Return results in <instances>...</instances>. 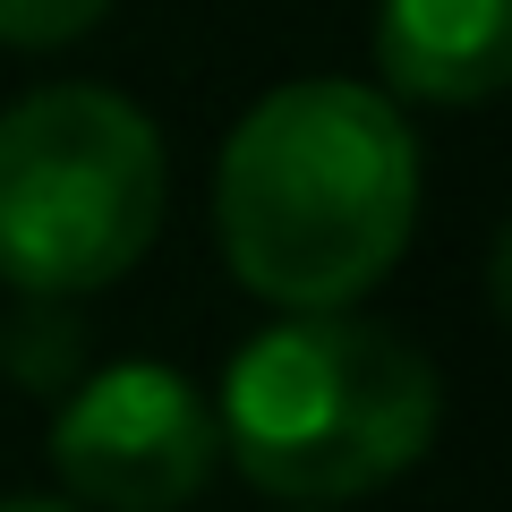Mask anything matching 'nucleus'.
<instances>
[{"mask_svg":"<svg viewBox=\"0 0 512 512\" xmlns=\"http://www.w3.org/2000/svg\"><path fill=\"white\" fill-rule=\"evenodd\" d=\"M410 214L419 146L402 111L350 77L274 86L231 128L214 171L222 265L291 316L376 291L410 248Z\"/></svg>","mask_w":512,"mask_h":512,"instance_id":"nucleus-1","label":"nucleus"},{"mask_svg":"<svg viewBox=\"0 0 512 512\" xmlns=\"http://www.w3.org/2000/svg\"><path fill=\"white\" fill-rule=\"evenodd\" d=\"M436 367L384 325L342 308H308L265 325L222 367V453L239 478L291 504H342V495L393 487L436 444Z\"/></svg>","mask_w":512,"mask_h":512,"instance_id":"nucleus-2","label":"nucleus"},{"mask_svg":"<svg viewBox=\"0 0 512 512\" xmlns=\"http://www.w3.org/2000/svg\"><path fill=\"white\" fill-rule=\"evenodd\" d=\"M163 231V137L128 94L43 86L0 111V282L77 299L120 282Z\"/></svg>","mask_w":512,"mask_h":512,"instance_id":"nucleus-3","label":"nucleus"},{"mask_svg":"<svg viewBox=\"0 0 512 512\" xmlns=\"http://www.w3.org/2000/svg\"><path fill=\"white\" fill-rule=\"evenodd\" d=\"M52 461L94 512H180L214 478L222 427L180 367L120 359L69 393L52 419Z\"/></svg>","mask_w":512,"mask_h":512,"instance_id":"nucleus-4","label":"nucleus"},{"mask_svg":"<svg viewBox=\"0 0 512 512\" xmlns=\"http://www.w3.org/2000/svg\"><path fill=\"white\" fill-rule=\"evenodd\" d=\"M376 69L410 103H487L512 77V0H384Z\"/></svg>","mask_w":512,"mask_h":512,"instance_id":"nucleus-5","label":"nucleus"},{"mask_svg":"<svg viewBox=\"0 0 512 512\" xmlns=\"http://www.w3.org/2000/svg\"><path fill=\"white\" fill-rule=\"evenodd\" d=\"M111 0H0V43H26V52H60L86 26H103Z\"/></svg>","mask_w":512,"mask_h":512,"instance_id":"nucleus-6","label":"nucleus"},{"mask_svg":"<svg viewBox=\"0 0 512 512\" xmlns=\"http://www.w3.org/2000/svg\"><path fill=\"white\" fill-rule=\"evenodd\" d=\"M0 512H77V504H52V495H9Z\"/></svg>","mask_w":512,"mask_h":512,"instance_id":"nucleus-7","label":"nucleus"}]
</instances>
